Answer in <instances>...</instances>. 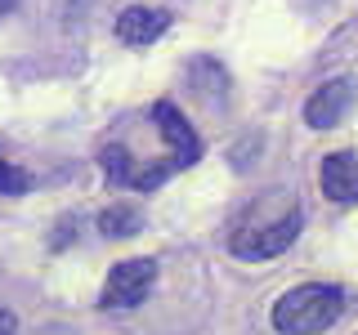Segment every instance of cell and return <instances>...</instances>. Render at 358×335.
<instances>
[{
  "mask_svg": "<svg viewBox=\"0 0 358 335\" xmlns=\"http://www.w3.org/2000/svg\"><path fill=\"white\" fill-rule=\"evenodd\" d=\"M14 5H18V0H0V18H5V14H14Z\"/></svg>",
  "mask_w": 358,
  "mask_h": 335,
  "instance_id": "7c38bea8",
  "label": "cell"
},
{
  "mask_svg": "<svg viewBox=\"0 0 358 335\" xmlns=\"http://www.w3.org/2000/svg\"><path fill=\"white\" fill-rule=\"evenodd\" d=\"M27 188H31V174L18 170L14 161H5V156H0V197H22Z\"/></svg>",
  "mask_w": 358,
  "mask_h": 335,
  "instance_id": "30bf717a",
  "label": "cell"
},
{
  "mask_svg": "<svg viewBox=\"0 0 358 335\" xmlns=\"http://www.w3.org/2000/svg\"><path fill=\"white\" fill-rule=\"evenodd\" d=\"M99 165H103V174H108V184H121V188H139V193H152L157 184H162L166 174L175 170L171 161H162V165H139L134 156L121 148V143H108L103 152H99Z\"/></svg>",
  "mask_w": 358,
  "mask_h": 335,
  "instance_id": "8992f818",
  "label": "cell"
},
{
  "mask_svg": "<svg viewBox=\"0 0 358 335\" xmlns=\"http://www.w3.org/2000/svg\"><path fill=\"white\" fill-rule=\"evenodd\" d=\"M152 126L157 134H162V143L171 148V161H175V170L179 165H197V156H201V139H197V130L184 121V112H179L175 103H152Z\"/></svg>",
  "mask_w": 358,
  "mask_h": 335,
  "instance_id": "5b68a950",
  "label": "cell"
},
{
  "mask_svg": "<svg viewBox=\"0 0 358 335\" xmlns=\"http://www.w3.org/2000/svg\"><path fill=\"white\" fill-rule=\"evenodd\" d=\"M300 228H305V210L296 201H264V206H255L251 219L233 228L229 251L238 260H251V264L278 260V255H287L296 246Z\"/></svg>",
  "mask_w": 358,
  "mask_h": 335,
  "instance_id": "6da1fadb",
  "label": "cell"
},
{
  "mask_svg": "<svg viewBox=\"0 0 358 335\" xmlns=\"http://www.w3.org/2000/svg\"><path fill=\"white\" fill-rule=\"evenodd\" d=\"M345 313V290L331 282H305V286H291L273 299V322L278 335H322L327 327H336Z\"/></svg>",
  "mask_w": 358,
  "mask_h": 335,
  "instance_id": "7a4b0ae2",
  "label": "cell"
},
{
  "mask_svg": "<svg viewBox=\"0 0 358 335\" xmlns=\"http://www.w3.org/2000/svg\"><path fill=\"white\" fill-rule=\"evenodd\" d=\"M166 27H171V9L162 5H130L117 14V36L126 45H152L166 36Z\"/></svg>",
  "mask_w": 358,
  "mask_h": 335,
  "instance_id": "ba28073f",
  "label": "cell"
},
{
  "mask_svg": "<svg viewBox=\"0 0 358 335\" xmlns=\"http://www.w3.org/2000/svg\"><path fill=\"white\" fill-rule=\"evenodd\" d=\"M354 98H358V85L350 81V76H331V81H322L305 98V126L309 130H336L345 117H350Z\"/></svg>",
  "mask_w": 358,
  "mask_h": 335,
  "instance_id": "277c9868",
  "label": "cell"
},
{
  "mask_svg": "<svg viewBox=\"0 0 358 335\" xmlns=\"http://www.w3.org/2000/svg\"><path fill=\"white\" fill-rule=\"evenodd\" d=\"M143 228V215L126 201H117V206H108L103 215H99V232L103 237H134V232Z\"/></svg>",
  "mask_w": 358,
  "mask_h": 335,
  "instance_id": "9c48e42d",
  "label": "cell"
},
{
  "mask_svg": "<svg viewBox=\"0 0 358 335\" xmlns=\"http://www.w3.org/2000/svg\"><path fill=\"white\" fill-rule=\"evenodd\" d=\"M318 188L336 206H354L358 201V152H327L318 165Z\"/></svg>",
  "mask_w": 358,
  "mask_h": 335,
  "instance_id": "52a82bcc",
  "label": "cell"
},
{
  "mask_svg": "<svg viewBox=\"0 0 358 335\" xmlns=\"http://www.w3.org/2000/svg\"><path fill=\"white\" fill-rule=\"evenodd\" d=\"M152 286H157V260H148V255L143 260H121V264H112L99 304L103 308H134L152 295Z\"/></svg>",
  "mask_w": 358,
  "mask_h": 335,
  "instance_id": "3957f363",
  "label": "cell"
},
{
  "mask_svg": "<svg viewBox=\"0 0 358 335\" xmlns=\"http://www.w3.org/2000/svg\"><path fill=\"white\" fill-rule=\"evenodd\" d=\"M0 335H18V318L9 308H0Z\"/></svg>",
  "mask_w": 358,
  "mask_h": 335,
  "instance_id": "8fae6325",
  "label": "cell"
}]
</instances>
